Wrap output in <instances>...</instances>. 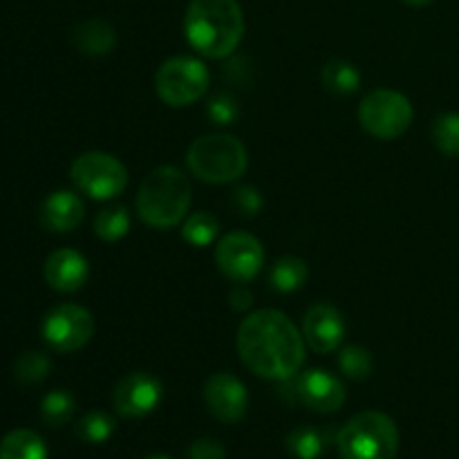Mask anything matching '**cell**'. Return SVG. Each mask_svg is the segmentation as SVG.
<instances>
[{
	"mask_svg": "<svg viewBox=\"0 0 459 459\" xmlns=\"http://www.w3.org/2000/svg\"><path fill=\"white\" fill-rule=\"evenodd\" d=\"M238 354L255 377L290 381L305 363L303 334L281 309L251 312L238 327Z\"/></svg>",
	"mask_w": 459,
	"mask_h": 459,
	"instance_id": "cell-1",
	"label": "cell"
},
{
	"mask_svg": "<svg viewBox=\"0 0 459 459\" xmlns=\"http://www.w3.org/2000/svg\"><path fill=\"white\" fill-rule=\"evenodd\" d=\"M184 34L200 56L227 58L242 43L245 13L238 0H191Z\"/></svg>",
	"mask_w": 459,
	"mask_h": 459,
	"instance_id": "cell-2",
	"label": "cell"
},
{
	"mask_svg": "<svg viewBox=\"0 0 459 459\" xmlns=\"http://www.w3.org/2000/svg\"><path fill=\"white\" fill-rule=\"evenodd\" d=\"M191 200L193 191L186 175L175 166H157L139 186L134 209L143 224L166 231L184 222Z\"/></svg>",
	"mask_w": 459,
	"mask_h": 459,
	"instance_id": "cell-3",
	"label": "cell"
},
{
	"mask_svg": "<svg viewBox=\"0 0 459 459\" xmlns=\"http://www.w3.org/2000/svg\"><path fill=\"white\" fill-rule=\"evenodd\" d=\"M186 166L200 182L231 184L249 169V152L233 134H204L188 146Z\"/></svg>",
	"mask_w": 459,
	"mask_h": 459,
	"instance_id": "cell-4",
	"label": "cell"
},
{
	"mask_svg": "<svg viewBox=\"0 0 459 459\" xmlns=\"http://www.w3.org/2000/svg\"><path fill=\"white\" fill-rule=\"evenodd\" d=\"M336 444L343 459H394L399 451V430L385 412L363 411L345 421Z\"/></svg>",
	"mask_w": 459,
	"mask_h": 459,
	"instance_id": "cell-5",
	"label": "cell"
},
{
	"mask_svg": "<svg viewBox=\"0 0 459 459\" xmlns=\"http://www.w3.org/2000/svg\"><path fill=\"white\" fill-rule=\"evenodd\" d=\"M357 115L359 124L370 137L390 142V139L402 137L411 128L415 110L406 94L390 88H379L363 97Z\"/></svg>",
	"mask_w": 459,
	"mask_h": 459,
	"instance_id": "cell-6",
	"label": "cell"
},
{
	"mask_svg": "<svg viewBox=\"0 0 459 459\" xmlns=\"http://www.w3.org/2000/svg\"><path fill=\"white\" fill-rule=\"evenodd\" d=\"M209 70L195 56H173L155 74V92L166 106L186 108L200 101L209 90Z\"/></svg>",
	"mask_w": 459,
	"mask_h": 459,
	"instance_id": "cell-7",
	"label": "cell"
},
{
	"mask_svg": "<svg viewBox=\"0 0 459 459\" xmlns=\"http://www.w3.org/2000/svg\"><path fill=\"white\" fill-rule=\"evenodd\" d=\"M70 178L83 195L97 202H108L124 193L128 184V170L110 152L90 151L72 161Z\"/></svg>",
	"mask_w": 459,
	"mask_h": 459,
	"instance_id": "cell-8",
	"label": "cell"
},
{
	"mask_svg": "<svg viewBox=\"0 0 459 459\" xmlns=\"http://www.w3.org/2000/svg\"><path fill=\"white\" fill-rule=\"evenodd\" d=\"M40 332L49 348L61 354H70L90 343L94 334V318L81 305L63 303L49 309Z\"/></svg>",
	"mask_w": 459,
	"mask_h": 459,
	"instance_id": "cell-9",
	"label": "cell"
},
{
	"mask_svg": "<svg viewBox=\"0 0 459 459\" xmlns=\"http://www.w3.org/2000/svg\"><path fill=\"white\" fill-rule=\"evenodd\" d=\"M215 264L233 282H251L264 267L263 242L245 231L227 233L215 247Z\"/></svg>",
	"mask_w": 459,
	"mask_h": 459,
	"instance_id": "cell-10",
	"label": "cell"
},
{
	"mask_svg": "<svg viewBox=\"0 0 459 459\" xmlns=\"http://www.w3.org/2000/svg\"><path fill=\"white\" fill-rule=\"evenodd\" d=\"M161 394H164V385L151 372H130L128 377L115 385L112 393V403L115 411L121 417L128 420H139L155 411L161 403Z\"/></svg>",
	"mask_w": 459,
	"mask_h": 459,
	"instance_id": "cell-11",
	"label": "cell"
},
{
	"mask_svg": "<svg viewBox=\"0 0 459 459\" xmlns=\"http://www.w3.org/2000/svg\"><path fill=\"white\" fill-rule=\"evenodd\" d=\"M204 403L211 415L222 424H238L249 411L245 384L231 372H218L204 384Z\"/></svg>",
	"mask_w": 459,
	"mask_h": 459,
	"instance_id": "cell-12",
	"label": "cell"
},
{
	"mask_svg": "<svg viewBox=\"0 0 459 459\" xmlns=\"http://www.w3.org/2000/svg\"><path fill=\"white\" fill-rule=\"evenodd\" d=\"M303 339L316 354H330L339 350L345 339L343 314L327 303L309 307L303 318Z\"/></svg>",
	"mask_w": 459,
	"mask_h": 459,
	"instance_id": "cell-13",
	"label": "cell"
},
{
	"mask_svg": "<svg viewBox=\"0 0 459 459\" xmlns=\"http://www.w3.org/2000/svg\"><path fill=\"white\" fill-rule=\"evenodd\" d=\"M296 397L314 412H336L345 403V385L325 370H307L296 377Z\"/></svg>",
	"mask_w": 459,
	"mask_h": 459,
	"instance_id": "cell-14",
	"label": "cell"
},
{
	"mask_svg": "<svg viewBox=\"0 0 459 459\" xmlns=\"http://www.w3.org/2000/svg\"><path fill=\"white\" fill-rule=\"evenodd\" d=\"M43 276L52 290L61 291V294H74L88 282L90 264L79 251L58 249L45 260Z\"/></svg>",
	"mask_w": 459,
	"mask_h": 459,
	"instance_id": "cell-15",
	"label": "cell"
},
{
	"mask_svg": "<svg viewBox=\"0 0 459 459\" xmlns=\"http://www.w3.org/2000/svg\"><path fill=\"white\" fill-rule=\"evenodd\" d=\"M85 204L76 193L56 191L40 206V222L48 231L70 233L83 222Z\"/></svg>",
	"mask_w": 459,
	"mask_h": 459,
	"instance_id": "cell-16",
	"label": "cell"
},
{
	"mask_svg": "<svg viewBox=\"0 0 459 459\" xmlns=\"http://www.w3.org/2000/svg\"><path fill=\"white\" fill-rule=\"evenodd\" d=\"M70 40L85 56H106L117 48V31L103 18H90L72 27Z\"/></svg>",
	"mask_w": 459,
	"mask_h": 459,
	"instance_id": "cell-17",
	"label": "cell"
},
{
	"mask_svg": "<svg viewBox=\"0 0 459 459\" xmlns=\"http://www.w3.org/2000/svg\"><path fill=\"white\" fill-rule=\"evenodd\" d=\"M0 459H48V446L39 433L18 429L0 439Z\"/></svg>",
	"mask_w": 459,
	"mask_h": 459,
	"instance_id": "cell-18",
	"label": "cell"
},
{
	"mask_svg": "<svg viewBox=\"0 0 459 459\" xmlns=\"http://www.w3.org/2000/svg\"><path fill=\"white\" fill-rule=\"evenodd\" d=\"M307 282V264L296 255H282L269 269V287L278 294L299 291Z\"/></svg>",
	"mask_w": 459,
	"mask_h": 459,
	"instance_id": "cell-19",
	"label": "cell"
},
{
	"mask_svg": "<svg viewBox=\"0 0 459 459\" xmlns=\"http://www.w3.org/2000/svg\"><path fill=\"white\" fill-rule=\"evenodd\" d=\"M321 81L325 85L327 92L339 94V97H348V94L357 92L361 85V74H359L357 65L343 58H332L325 63L321 72Z\"/></svg>",
	"mask_w": 459,
	"mask_h": 459,
	"instance_id": "cell-20",
	"label": "cell"
},
{
	"mask_svg": "<svg viewBox=\"0 0 459 459\" xmlns=\"http://www.w3.org/2000/svg\"><path fill=\"white\" fill-rule=\"evenodd\" d=\"M220 233V222L213 213H206V211H197L191 213L182 224V238L184 242H188L191 247L197 249H204L211 242L218 238Z\"/></svg>",
	"mask_w": 459,
	"mask_h": 459,
	"instance_id": "cell-21",
	"label": "cell"
},
{
	"mask_svg": "<svg viewBox=\"0 0 459 459\" xmlns=\"http://www.w3.org/2000/svg\"><path fill=\"white\" fill-rule=\"evenodd\" d=\"M94 233L103 242H117L128 233L130 215L124 206H108L101 209L94 218Z\"/></svg>",
	"mask_w": 459,
	"mask_h": 459,
	"instance_id": "cell-22",
	"label": "cell"
},
{
	"mask_svg": "<svg viewBox=\"0 0 459 459\" xmlns=\"http://www.w3.org/2000/svg\"><path fill=\"white\" fill-rule=\"evenodd\" d=\"M115 429V417H110L103 411H92L81 417L79 424H76V435L85 444H103L112 437Z\"/></svg>",
	"mask_w": 459,
	"mask_h": 459,
	"instance_id": "cell-23",
	"label": "cell"
},
{
	"mask_svg": "<svg viewBox=\"0 0 459 459\" xmlns=\"http://www.w3.org/2000/svg\"><path fill=\"white\" fill-rule=\"evenodd\" d=\"M433 142L437 151L446 157H459V115L457 112H444L433 121Z\"/></svg>",
	"mask_w": 459,
	"mask_h": 459,
	"instance_id": "cell-24",
	"label": "cell"
},
{
	"mask_svg": "<svg viewBox=\"0 0 459 459\" xmlns=\"http://www.w3.org/2000/svg\"><path fill=\"white\" fill-rule=\"evenodd\" d=\"M74 397L65 390H52L49 394H45V399L40 402V415H43V421L52 429H58V426L67 424L74 415Z\"/></svg>",
	"mask_w": 459,
	"mask_h": 459,
	"instance_id": "cell-25",
	"label": "cell"
},
{
	"mask_svg": "<svg viewBox=\"0 0 459 459\" xmlns=\"http://www.w3.org/2000/svg\"><path fill=\"white\" fill-rule=\"evenodd\" d=\"M336 363H339L341 375L352 381L368 379L372 375V368H375L372 354L366 348H361V345H350V348L341 350Z\"/></svg>",
	"mask_w": 459,
	"mask_h": 459,
	"instance_id": "cell-26",
	"label": "cell"
},
{
	"mask_svg": "<svg viewBox=\"0 0 459 459\" xmlns=\"http://www.w3.org/2000/svg\"><path fill=\"white\" fill-rule=\"evenodd\" d=\"M285 446L296 459H318L323 453V435L312 426H300L287 435Z\"/></svg>",
	"mask_w": 459,
	"mask_h": 459,
	"instance_id": "cell-27",
	"label": "cell"
},
{
	"mask_svg": "<svg viewBox=\"0 0 459 459\" xmlns=\"http://www.w3.org/2000/svg\"><path fill=\"white\" fill-rule=\"evenodd\" d=\"M49 359L45 357L43 352H25L18 357L16 366H13V372H16V379L21 384H40L45 377L49 375Z\"/></svg>",
	"mask_w": 459,
	"mask_h": 459,
	"instance_id": "cell-28",
	"label": "cell"
},
{
	"mask_svg": "<svg viewBox=\"0 0 459 459\" xmlns=\"http://www.w3.org/2000/svg\"><path fill=\"white\" fill-rule=\"evenodd\" d=\"M238 103L231 94H215L211 97L209 106H206V115L213 124L218 126H229L238 119Z\"/></svg>",
	"mask_w": 459,
	"mask_h": 459,
	"instance_id": "cell-29",
	"label": "cell"
},
{
	"mask_svg": "<svg viewBox=\"0 0 459 459\" xmlns=\"http://www.w3.org/2000/svg\"><path fill=\"white\" fill-rule=\"evenodd\" d=\"M231 204L245 218H254L263 209V195L255 186H240L231 193Z\"/></svg>",
	"mask_w": 459,
	"mask_h": 459,
	"instance_id": "cell-30",
	"label": "cell"
},
{
	"mask_svg": "<svg viewBox=\"0 0 459 459\" xmlns=\"http://www.w3.org/2000/svg\"><path fill=\"white\" fill-rule=\"evenodd\" d=\"M188 459H224L227 457V451L220 442L215 439H197L188 446Z\"/></svg>",
	"mask_w": 459,
	"mask_h": 459,
	"instance_id": "cell-31",
	"label": "cell"
},
{
	"mask_svg": "<svg viewBox=\"0 0 459 459\" xmlns=\"http://www.w3.org/2000/svg\"><path fill=\"white\" fill-rule=\"evenodd\" d=\"M229 305H231L236 312H247V309L254 305V296H251V291L247 290L245 285L236 282V287H233L231 294H229Z\"/></svg>",
	"mask_w": 459,
	"mask_h": 459,
	"instance_id": "cell-32",
	"label": "cell"
},
{
	"mask_svg": "<svg viewBox=\"0 0 459 459\" xmlns=\"http://www.w3.org/2000/svg\"><path fill=\"white\" fill-rule=\"evenodd\" d=\"M406 4H411V7H424V4H429L430 0H403Z\"/></svg>",
	"mask_w": 459,
	"mask_h": 459,
	"instance_id": "cell-33",
	"label": "cell"
},
{
	"mask_svg": "<svg viewBox=\"0 0 459 459\" xmlns=\"http://www.w3.org/2000/svg\"><path fill=\"white\" fill-rule=\"evenodd\" d=\"M146 459H170L169 455H151V457H146Z\"/></svg>",
	"mask_w": 459,
	"mask_h": 459,
	"instance_id": "cell-34",
	"label": "cell"
}]
</instances>
